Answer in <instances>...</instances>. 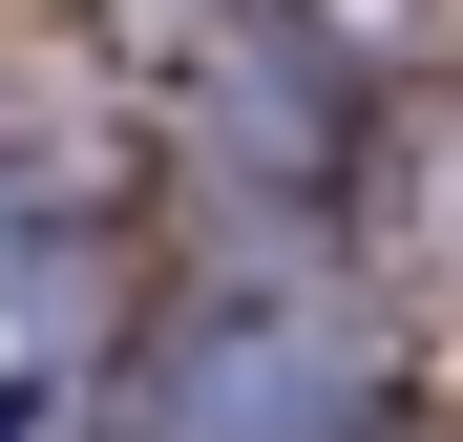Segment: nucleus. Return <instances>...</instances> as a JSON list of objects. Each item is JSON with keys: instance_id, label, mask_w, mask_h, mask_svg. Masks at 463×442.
<instances>
[{"instance_id": "nucleus-1", "label": "nucleus", "mask_w": 463, "mask_h": 442, "mask_svg": "<svg viewBox=\"0 0 463 442\" xmlns=\"http://www.w3.org/2000/svg\"><path fill=\"white\" fill-rule=\"evenodd\" d=\"M379 380L337 316H295V295H211V316L147 358V442H358Z\"/></svg>"}]
</instances>
